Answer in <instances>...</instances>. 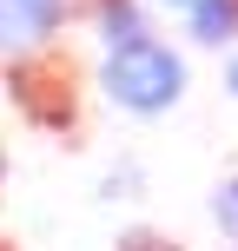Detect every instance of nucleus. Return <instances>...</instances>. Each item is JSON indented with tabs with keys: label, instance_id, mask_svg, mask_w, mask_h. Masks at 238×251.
<instances>
[{
	"label": "nucleus",
	"instance_id": "obj_8",
	"mask_svg": "<svg viewBox=\"0 0 238 251\" xmlns=\"http://www.w3.org/2000/svg\"><path fill=\"white\" fill-rule=\"evenodd\" d=\"M225 93L238 100V47H232V60H225Z\"/></svg>",
	"mask_w": 238,
	"mask_h": 251
},
{
	"label": "nucleus",
	"instance_id": "obj_1",
	"mask_svg": "<svg viewBox=\"0 0 238 251\" xmlns=\"http://www.w3.org/2000/svg\"><path fill=\"white\" fill-rule=\"evenodd\" d=\"M185 53L172 47V40H139V47H113L100 60V93H106V106H119V113H132V119H159V113H172L179 100H185Z\"/></svg>",
	"mask_w": 238,
	"mask_h": 251
},
{
	"label": "nucleus",
	"instance_id": "obj_4",
	"mask_svg": "<svg viewBox=\"0 0 238 251\" xmlns=\"http://www.w3.org/2000/svg\"><path fill=\"white\" fill-rule=\"evenodd\" d=\"M185 40L192 47H238V0H199L185 13Z\"/></svg>",
	"mask_w": 238,
	"mask_h": 251
},
{
	"label": "nucleus",
	"instance_id": "obj_6",
	"mask_svg": "<svg viewBox=\"0 0 238 251\" xmlns=\"http://www.w3.org/2000/svg\"><path fill=\"white\" fill-rule=\"evenodd\" d=\"M113 251H185L172 238V231H152V225H132V231H119V245Z\"/></svg>",
	"mask_w": 238,
	"mask_h": 251
},
{
	"label": "nucleus",
	"instance_id": "obj_9",
	"mask_svg": "<svg viewBox=\"0 0 238 251\" xmlns=\"http://www.w3.org/2000/svg\"><path fill=\"white\" fill-rule=\"evenodd\" d=\"M146 7H172V13H179V20H185V13H192V7H199V0H146Z\"/></svg>",
	"mask_w": 238,
	"mask_h": 251
},
{
	"label": "nucleus",
	"instance_id": "obj_3",
	"mask_svg": "<svg viewBox=\"0 0 238 251\" xmlns=\"http://www.w3.org/2000/svg\"><path fill=\"white\" fill-rule=\"evenodd\" d=\"M93 26H100L106 53H113V47H139V40H152L146 0H93Z\"/></svg>",
	"mask_w": 238,
	"mask_h": 251
},
{
	"label": "nucleus",
	"instance_id": "obj_7",
	"mask_svg": "<svg viewBox=\"0 0 238 251\" xmlns=\"http://www.w3.org/2000/svg\"><path fill=\"white\" fill-rule=\"evenodd\" d=\"M139 185H146V178H139V165H119V172H106V185H100V192L119 205V199H139Z\"/></svg>",
	"mask_w": 238,
	"mask_h": 251
},
{
	"label": "nucleus",
	"instance_id": "obj_5",
	"mask_svg": "<svg viewBox=\"0 0 238 251\" xmlns=\"http://www.w3.org/2000/svg\"><path fill=\"white\" fill-rule=\"evenodd\" d=\"M212 225H218V231H225V245L238 251V172H232V178H225V185H218V192H212Z\"/></svg>",
	"mask_w": 238,
	"mask_h": 251
},
{
	"label": "nucleus",
	"instance_id": "obj_10",
	"mask_svg": "<svg viewBox=\"0 0 238 251\" xmlns=\"http://www.w3.org/2000/svg\"><path fill=\"white\" fill-rule=\"evenodd\" d=\"M0 192H7V146H0Z\"/></svg>",
	"mask_w": 238,
	"mask_h": 251
},
{
	"label": "nucleus",
	"instance_id": "obj_2",
	"mask_svg": "<svg viewBox=\"0 0 238 251\" xmlns=\"http://www.w3.org/2000/svg\"><path fill=\"white\" fill-rule=\"evenodd\" d=\"M73 0H0V53H40L66 26Z\"/></svg>",
	"mask_w": 238,
	"mask_h": 251
}]
</instances>
